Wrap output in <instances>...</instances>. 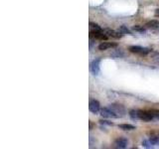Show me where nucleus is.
<instances>
[{"instance_id": "2eb2a0df", "label": "nucleus", "mask_w": 159, "mask_h": 149, "mask_svg": "<svg viewBox=\"0 0 159 149\" xmlns=\"http://www.w3.org/2000/svg\"><path fill=\"white\" fill-rule=\"evenodd\" d=\"M119 31H120L122 34H127V35H132L131 31L129 30L126 26H124V25H122V26L119 27Z\"/></svg>"}, {"instance_id": "f8f14e48", "label": "nucleus", "mask_w": 159, "mask_h": 149, "mask_svg": "<svg viewBox=\"0 0 159 149\" xmlns=\"http://www.w3.org/2000/svg\"><path fill=\"white\" fill-rule=\"evenodd\" d=\"M118 128L122 129V130H133L135 129V126L131 125V124H127V123H123V124H119Z\"/></svg>"}, {"instance_id": "6e6552de", "label": "nucleus", "mask_w": 159, "mask_h": 149, "mask_svg": "<svg viewBox=\"0 0 159 149\" xmlns=\"http://www.w3.org/2000/svg\"><path fill=\"white\" fill-rule=\"evenodd\" d=\"M103 32L106 33L108 37L116 38V39H119L123 36V34L120 31H114V30H111V29H104Z\"/></svg>"}, {"instance_id": "4468645a", "label": "nucleus", "mask_w": 159, "mask_h": 149, "mask_svg": "<svg viewBox=\"0 0 159 149\" xmlns=\"http://www.w3.org/2000/svg\"><path fill=\"white\" fill-rule=\"evenodd\" d=\"M132 30H133V31H135V32H138V33H144L146 31L145 28L142 27V26H139V25H135V26H133Z\"/></svg>"}, {"instance_id": "f3484780", "label": "nucleus", "mask_w": 159, "mask_h": 149, "mask_svg": "<svg viewBox=\"0 0 159 149\" xmlns=\"http://www.w3.org/2000/svg\"><path fill=\"white\" fill-rule=\"evenodd\" d=\"M142 145L143 147H145V148H151L152 147V143L150 142V140H143L142 141Z\"/></svg>"}, {"instance_id": "9b49d317", "label": "nucleus", "mask_w": 159, "mask_h": 149, "mask_svg": "<svg viewBox=\"0 0 159 149\" xmlns=\"http://www.w3.org/2000/svg\"><path fill=\"white\" fill-rule=\"evenodd\" d=\"M89 32H98V31H102V28L98 26V24L96 23H93V22H89Z\"/></svg>"}, {"instance_id": "7ed1b4c3", "label": "nucleus", "mask_w": 159, "mask_h": 149, "mask_svg": "<svg viewBox=\"0 0 159 149\" xmlns=\"http://www.w3.org/2000/svg\"><path fill=\"white\" fill-rule=\"evenodd\" d=\"M138 115L140 120H143L145 122L154 120V115L152 111H138Z\"/></svg>"}, {"instance_id": "9d476101", "label": "nucleus", "mask_w": 159, "mask_h": 149, "mask_svg": "<svg viewBox=\"0 0 159 149\" xmlns=\"http://www.w3.org/2000/svg\"><path fill=\"white\" fill-rule=\"evenodd\" d=\"M145 26L146 28L153 30V31H159V21L157 20H151V21L146 23Z\"/></svg>"}, {"instance_id": "39448f33", "label": "nucleus", "mask_w": 159, "mask_h": 149, "mask_svg": "<svg viewBox=\"0 0 159 149\" xmlns=\"http://www.w3.org/2000/svg\"><path fill=\"white\" fill-rule=\"evenodd\" d=\"M113 145L116 148H119V149H124L126 148L127 145H128V140L126 138L124 137H119L117 139H116V141H114Z\"/></svg>"}, {"instance_id": "aec40b11", "label": "nucleus", "mask_w": 159, "mask_h": 149, "mask_svg": "<svg viewBox=\"0 0 159 149\" xmlns=\"http://www.w3.org/2000/svg\"><path fill=\"white\" fill-rule=\"evenodd\" d=\"M89 129H92V128H93V122H92V121H89Z\"/></svg>"}, {"instance_id": "0eeeda50", "label": "nucleus", "mask_w": 159, "mask_h": 149, "mask_svg": "<svg viewBox=\"0 0 159 149\" xmlns=\"http://www.w3.org/2000/svg\"><path fill=\"white\" fill-rule=\"evenodd\" d=\"M99 64H101V59L93 60V61L89 64V71L93 74H98L99 73Z\"/></svg>"}, {"instance_id": "20e7f679", "label": "nucleus", "mask_w": 159, "mask_h": 149, "mask_svg": "<svg viewBox=\"0 0 159 149\" xmlns=\"http://www.w3.org/2000/svg\"><path fill=\"white\" fill-rule=\"evenodd\" d=\"M89 109L93 113H98V111H101V104L97 99H91L89 103Z\"/></svg>"}, {"instance_id": "1a4fd4ad", "label": "nucleus", "mask_w": 159, "mask_h": 149, "mask_svg": "<svg viewBox=\"0 0 159 149\" xmlns=\"http://www.w3.org/2000/svg\"><path fill=\"white\" fill-rule=\"evenodd\" d=\"M117 47L116 43H109V42H102L98 45V50L99 51H107V50L111 48H116Z\"/></svg>"}, {"instance_id": "ddd939ff", "label": "nucleus", "mask_w": 159, "mask_h": 149, "mask_svg": "<svg viewBox=\"0 0 159 149\" xmlns=\"http://www.w3.org/2000/svg\"><path fill=\"white\" fill-rule=\"evenodd\" d=\"M129 116L132 119V120H138L139 119V115H138V111L137 109H131L129 111Z\"/></svg>"}, {"instance_id": "f257e3e1", "label": "nucleus", "mask_w": 159, "mask_h": 149, "mask_svg": "<svg viewBox=\"0 0 159 149\" xmlns=\"http://www.w3.org/2000/svg\"><path fill=\"white\" fill-rule=\"evenodd\" d=\"M108 107L116 114L117 117H122L125 115V113H126L125 107L120 103H111V104H109Z\"/></svg>"}, {"instance_id": "423d86ee", "label": "nucleus", "mask_w": 159, "mask_h": 149, "mask_svg": "<svg viewBox=\"0 0 159 149\" xmlns=\"http://www.w3.org/2000/svg\"><path fill=\"white\" fill-rule=\"evenodd\" d=\"M101 115L106 118H118L117 115L114 113L109 107H103L101 109Z\"/></svg>"}, {"instance_id": "6ab92c4d", "label": "nucleus", "mask_w": 159, "mask_h": 149, "mask_svg": "<svg viewBox=\"0 0 159 149\" xmlns=\"http://www.w3.org/2000/svg\"><path fill=\"white\" fill-rule=\"evenodd\" d=\"M154 16L157 17V18H159V9H156V10H155V13H154Z\"/></svg>"}, {"instance_id": "f03ea898", "label": "nucleus", "mask_w": 159, "mask_h": 149, "mask_svg": "<svg viewBox=\"0 0 159 149\" xmlns=\"http://www.w3.org/2000/svg\"><path fill=\"white\" fill-rule=\"evenodd\" d=\"M128 50H129V52L140 55V56H146V55H148L151 51L150 49L145 48V47H140V46H130L128 48Z\"/></svg>"}, {"instance_id": "dca6fc26", "label": "nucleus", "mask_w": 159, "mask_h": 149, "mask_svg": "<svg viewBox=\"0 0 159 149\" xmlns=\"http://www.w3.org/2000/svg\"><path fill=\"white\" fill-rule=\"evenodd\" d=\"M150 142L152 143V145H157V144H159V137H156V136H151L150 137Z\"/></svg>"}, {"instance_id": "a211bd4d", "label": "nucleus", "mask_w": 159, "mask_h": 149, "mask_svg": "<svg viewBox=\"0 0 159 149\" xmlns=\"http://www.w3.org/2000/svg\"><path fill=\"white\" fill-rule=\"evenodd\" d=\"M99 123H101L102 125H108V126L113 125V122L108 121V120H99Z\"/></svg>"}]
</instances>
